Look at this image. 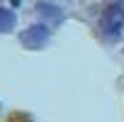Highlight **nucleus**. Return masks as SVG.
Segmentation results:
<instances>
[{
    "mask_svg": "<svg viewBox=\"0 0 124 122\" xmlns=\"http://www.w3.org/2000/svg\"><path fill=\"white\" fill-rule=\"evenodd\" d=\"M100 29L109 39L122 34V29H124V3H112L105 8V12L100 17Z\"/></svg>",
    "mask_w": 124,
    "mask_h": 122,
    "instance_id": "obj_1",
    "label": "nucleus"
},
{
    "mask_svg": "<svg viewBox=\"0 0 124 122\" xmlns=\"http://www.w3.org/2000/svg\"><path fill=\"white\" fill-rule=\"evenodd\" d=\"M49 37H51L49 25H46V22H39V25L27 27V29L20 34V42H22V46H27V49H41Z\"/></svg>",
    "mask_w": 124,
    "mask_h": 122,
    "instance_id": "obj_2",
    "label": "nucleus"
},
{
    "mask_svg": "<svg viewBox=\"0 0 124 122\" xmlns=\"http://www.w3.org/2000/svg\"><path fill=\"white\" fill-rule=\"evenodd\" d=\"M37 12H39L44 20H54V22H61V20H63V10L56 8L54 3H39V5H37Z\"/></svg>",
    "mask_w": 124,
    "mask_h": 122,
    "instance_id": "obj_3",
    "label": "nucleus"
},
{
    "mask_svg": "<svg viewBox=\"0 0 124 122\" xmlns=\"http://www.w3.org/2000/svg\"><path fill=\"white\" fill-rule=\"evenodd\" d=\"M15 25H17L15 12H12L10 8H3V5H0V34L12 32V29H15Z\"/></svg>",
    "mask_w": 124,
    "mask_h": 122,
    "instance_id": "obj_4",
    "label": "nucleus"
},
{
    "mask_svg": "<svg viewBox=\"0 0 124 122\" xmlns=\"http://www.w3.org/2000/svg\"><path fill=\"white\" fill-rule=\"evenodd\" d=\"M10 3H12V5H20V3H22V0H10Z\"/></svg>",
    "mask_w": 124,
    "mask_h": 122,
    "instance_id": "obj_5",
    "label": "nucleus"
}]
</instances>
